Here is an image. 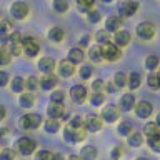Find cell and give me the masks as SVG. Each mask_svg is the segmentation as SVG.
Wrapping results in <instances>:
<instances>
[{"mask_svg":"<svg viewBox=\"0 0 160 160\" xmlns=\"http://www.w3.org/2000/svg\"><path fill=\"white\" fill-rule=\"evenodd\" d=\"M15 148H17V152L22 153V155H32L35 152V148H37V143H35V140H32L30 137H22V138L17 140Z\"/></svg>","mask_w":160,"mask_h":160,"instance_id":"1","label":"cell"},{"mask_svg":"<svg viewBox=\"0 0 160 160\" xmlns=\"http://www.w3.org/2000/svg\"><path fill=\"white\" fill-rule=\"evenodd\" d=\"M40 122H42V117L38 113H27L20 118V127L23 130H35L40 127Z\"/></svg>","mask_w":160,"mask_h":160,"instance_id":"2","label":"cell"},{"mask_svg":"<svg viewBox=\"0 0 160 160\" xmlns=\"http://www.w3.org/2000/svg\"><path fill=\"white\" fill-rule=\"evenodd\" d=\"M22 48H23V52L27 57H35V55L38 53V43H37V40H35L33 37H22Z\"/></svg>","mask_w":160,"mask_h":160,"instance_id":"3","label":"cell"},{"mask_svg":"<svg viewBox=\"0 0 160 160\" xmlns=\"http://www.w3.org/2000/svg\"><path fill=\"white\" fill-rule=\"evenodd\" d=\"M102 55H103V58H107V60H110V62H115V60H118L120 58V50H118V47L115 43H112V42H108V43H103L102 45Z\"/></svg>","mask_w":160,"mask_h":160,"instance_id":"4","label":"cell"},{"mask_svg":"<svg viewBox=\"0 0 160 160\" xmlns=\"http://www.w3.org/2000/svg\"><path fill=\"white\" fill-rule=\"evenodd\" d=\"M10 15L17 20H23L27 18L28 15V5L23 3V2H15L12 7H10Z\"/></svg>","mask_w":160,"mask_h":160,"instance_id":"5","label":"cell"},{"mask_svg":"<svg viewBox=\"0 0 160 160\" xmlns=\"http://www.w3.org/2000/svg\"><path fill=\"white\" fill-rule=\"evenodd\" d=\"M153 33H155V28L150 22H142L137 25V35L142 40H150L153 37Z\"/></svg>","mask_w":160,"mask_h":160,"instance_id":"6","label":"cell"},{"mask_svg":"<svg viewBox=\"0 0 160 160\" xmlns=\"http://www.w3.org/2000/svg\"><path fill=\"white\" fill-rule=\"evenodd\" d=\"M70 98L73 100L75 103H82L85 98H87V88L83 85H73L70 88Z\"/></svg>","mask_w":160,"mask_h":160,"instance_id":"7","label":"cell"},{"mask_svg":"<svg viewBox=\"0 0 160 160\" xmlns=\"http://www.w3.org/2000/svg\"><path fill=\"white\" fill-rule=\"evenodd\" d=\"M135 112H137V115L140 118H148L153 112V107L150 102H147V100H142V102H138L135 105Z\"/></svg>","mask_w":160,"mask_h":160,"instance_id":"8","label":"cell"},{"mask_svg":"<svg viewBox=\"0 0 160 160\" xmlns=\"http://www.w3.org/2000/svg\"><path fill=\"white\" fill-rule=\"evenodd\" d=\"M118 115H120V112L115 105H108V107H105L102 110V118L108 123H113L115 120H118Z\"/></svg>","mask_w":160,"mask_h":160,"instance_id":"9","label":"cell"},{"mask_svg":"<svg viewBox=\"0 0 160 160\" xmlns=\"http://www.w3.org/2000/svg\"><path fill=\"white\" fill-rule=\"evenodd\" d=\"M63 113H65V110H63V103H60V102H52V103L48 105V108H47V115H48V118H53V120L60 118Z\"/></svg>","mask_w":160,"mask_h":160,"instance_id":"10","label":"cell"},{"mask_svg":"<svg viewBox=\"0 0 160 160\" xmlns=\"http://www.w3.org/2000/svg\"><path fill=\"white\" fill-rule=\"evenodd\" d=\"M137 8H138V3L133 2V0H125V2L118 7L120 13H122V15H127V17L133 15L135 12H137Z\"/></svg>","mask_w":160,"mask_h":160,"instance_id":"11","label":"cell"},{"mask_svg":"<svg viewBox=\"0 0 160 160\" xmlns=\"http://www.w3.org/2000/svg\"><path fill=\"white\" fill-rule=\"evenodd\" d=\"M57 83H58V78L55 77L53 73H48V75H45V77L40 78V87L43 90H53L57 87Z\"/></svg>","mask_w":160,"mask_h":160,"instance_id":"12","label":"cell"},{"mask_svg":"<svg viewBox=\"0 0 160 160\" xmlns=\"http://www.w3.org/2000/svg\"><path fill=\"white\" fill-rule=\"evenodd\" d=\"M85 128H87V132H98L102 128V120L95 115H88L85 120Z\"/></svg>","mask_w":160,"mask_h":160,"instance_id":"13","label":"cell"},{"mask_svg":"<svg viewBox=\"0 0 160 160\" xmlns=\"http://www.w3.org/2000/svg\"><path fill=\"white\" fill-rule=\"evenodd\" d=\"M38 68L42 70V72H43L45 75L53 73L55 60H53V58H50V57H43V58H40V62H38Z\"/></svg>","mask_w":160,"mask_h":160,"instance_id":"14","label":"cell"},{"mask_svg":"<svg viewBox=\"0 0 160 160\" xmlns=\"http://www.w3.org/2000/svg\"><path fill=\"white\" fill-rule=\"evenodd\" d=\"M75 68H73V63L70 62V60L63 58L62 62L58 63V73L62 75V77H70V75H73Z\"/></svg>","mask_w":160,"mask_h":160,"instance_id":"15","label":"cell"},{"mask_svg":"<svg viewBox=\"0 0 160 160\" xmlns=\"http://www.w3.org/2000/svg\"><path fill=\"white\" fill-rule=\"evenodd\" d=\"M120 107H122L123 112H130L135 107V97L133 93H125L122 97V102H120Z\"/></svg>","mask_w":160,"mask_h":160,"instance_id":"16","label":"cell"},{"mask_svg":"<svg viewBox=\"0 0 160 160\" xmlns=\"http://www.w3.org/2000/svg\"><path fill=\"white\" fill-rule=\"evenodd\" d=\"M113 40H115V45H117V47H125V45H128V42H130V33L125 32V30H120V32L115 33Z\"/></svg>","mask_w":160,"mask_h":160,"instance_id":"17","label":"cell"},{"mask_svg":"<svg viewBox=\"0 0 160 160\" xmlns=\"http://www.w3.org/2000/svg\"><path fill=\"white\" fill-rule=\"evenodd\" d=\"M120 25H122V22H120L118 17H108L107 22H105V30H107V32H115L117 33Z\"/></svg>","mask_w":160,"mask_h":160,"instance_id":"18","label":"cell"},{"mask_svg":"<svg viewBox=\"0 0 160 160\" xmlns=\"http://www.w3.org/2000/svg\"><path fill=\"white\" fill-rule=\"evenodd\" d=\"M95 157H97V148L92 147V145L83 147L82 152H80V158L82 160H95Z\"/></svg>","mask_w":160,"mask_h":160,"instance_id":"19","label":"cell"},{"mask_svg":"<svg viewBox=\"0 0 160 160\" xmlns=\"http://www.w3.org/2000/svg\"><path fill=\"white\" fill-rule=\"evenodd\" d=\"M10 88H12V92L15 93H20L25 90V80L22 77H13V80L10 82Z\"/></svg>","mask_w":160,"mask_h":160,"instance_id":"20","label":"cell"},{"mask_svg":"<svg viewBox=\"0 0 160 160\" xmlns=\"http://www.w3.org/2000/svg\"><path fill=\"white\" fill-rule=\"evenodd\" d=\"M68 60L72 62L73 65L75 63H80L83 60V52H82V48H72L68 52Z\"/></svg>","mask_w":160,"mask_h":160,"instance_id":"21","label":"cell"},{"mask_svg":"<svg viewBox=\"0 0 160 160\" xmlns=\"http://www.w3.org/2000/svg\"><path fill=\"white\" fill-rule=\"evenodd\" d=\"M48 38L52 40V42H62L63 40V30L58 28V27H53L48 30Z\"/></svg>","mask_w":160,"mask_h":160,"instance_id":"22","label":"cell"},{"mask_svg":"<svg viewBox=\"0 0 160 160\" xmlns=\"http://www.w3.org/2000/svg\"><path fill=\"white\" fill-rule=\"evenodd\" d=\"M143 132H145V135H147L148 138H152V137L160 135V127L157 123H147V125H145V128H143Z\"/></svg>","mask_w":160,"mask_h":160,"instance_id":"23","label":"cell"},{"mask_svg":"<svg viewBox=\"0 0 160 160\" xmlns=\"http://www.w3.org/2000/svg\"><path fill=\"white\" fill-rule=\"evenodd\" d=\"M18 105L22 108H30L33 105V97L30 93H22L20 98H18Z\"/></svg>","mask_w":160,"mask_h":160,"instance_id":"24","label":"cell"},{"mask_svg":"<svg viewBox=\"0 0 160 160\" xmlns=\"http://www.w3.org/2000/svg\"><path fill=\"white\" fill-rule=\"evenodd\" d=\"M45 132H48V133H55L57 130L60 128V123H58V120H53V118H48L47 122H45Z\"/></svg>","mask_w":160,"mask_h":160,"instance_id":"25","label":"cell"},{"mask_svg":"<svg viewBox=\"0 0 160 160\" xmlns=\"http://www.w3.org/2000/svg\"><path fill=\"white\" fill-rule=\"evenodd\" d=\"M88 57L90 60H93V62H100V60H103V55H102V47H92L88 52Z\"/></svg>","mask_w":160,"mask_h":160,"instance_id":"26","label":"cell"},{"mask_svg":"<svg viewBox=\"0 0 160 160\" xmlns=\"http://www.w3.org/2000/svg\"><path fill=\"white\" fill-rule=\"evenodd\" d=\"M140 82H142V78H140V73L133 72V73L128 77V87H130V90L138 88V87H140Z\"/></svg>","mask_w":160,"mask_h":160,"instance_id":"27","label":"cell"},{"mask_svg":"<svg viewBox=\"0 0 160 160\" xmlns=\"http://www.w3.org/2000/svg\"><path fill=\"white\" fill-rule=\"evenodd\" d=\"M117 130H118L120 135H123V137H128V135L132 133V123L127 122V120H125V122H120V125H118Z\"/></svg>","mask_w":160,"mask_h":160,"instance_id":"28","label":"cell"},{"mask_svg":"<svg viewBox=\"0 0 160 160\" xmlns=\"http://www.w3.org/2000/svg\"><path fill=\"white\" fill-rule=\"evenodd\" d=\"M128 145L130 147H140V145H142V135L140 133H135V132H132L128 135Z\"/></svg>","mask_w":160,"mask_h":160,"instance_id":"29","label":"cell"},{"mask_svg":"<svg viewBox=\"0 0 160 160\" xmlns=\"http://www.w3.org/2000/svg\"><path fill=\"white\" fill-rule=\"evenodd\" d=\"M25 88L27 90H37V88H40V80L37 78V77H28L27 78V82H25Z\"/></svg>","mask_w":160,"mask_h":160,"instance_id":"30","label":"cell"},{"mask_svg":"<svg viewBox=\"0 0 160 160\" xmlns=\"http://www.w3.org/2000/svg\"><path fill=\"white\" fill-rule=\"evenodd\" d=\"M95 38H97L102 45H103V43H108V42H110V32H107L105 28H103V30H98V32L95 33Z\"/></svg>","mask_w":160,"mask_h":160,"instance_id":"31","label":"cell"},{"mask_svg":"<svg viewBox=\"0 0 160 160\" xmlns=\"http://www.w3.org/2000/svg\"><path fill=\"white\" fill-rule=\"evenodd\" d=\"M53 8L57 10L58 13H63L68 10V2L67 0H53Z\"/></svg>","mask_w":160,"mask_h":160,"instance_id":"32","label":"cell"},{"mask_svg":"<svg viewBox=\"0 0 160 160\" xmlns=\"http://www.w3.org/2000/svg\"><path fill=\"white\" fill-rule=\"evenodd\" d=\"M105 100V95L103 93H98V92H93L92 97H90V103L93 105V107H98V105H102Z\"/></svg>","mask_w":160,"mask_h":160,"instance_id":"33","label":"cell"},{"mask_svg":"<svg viewBox=\"0 0 160 160\" xmlns=\"http://www.w3.org/2000/svg\"><path fill=\"white\" fill-rule=\"evenodd\" d=\"M128 82H127V75H125L123 72H117L115 73V85H117V87H125V85H127Z\"/></svg>","mask_w":160,"mask_h":160,"instance_id":"34","label":"cell"},{"mask_svg":"<svg viewBox=\"0 0 160 160\" xmlns=\"http://www.w3.org/2000/svg\"><path fill=\"white\" fill-rule=\"evenodd\" d=\"M145 67H147L148 70H155L158 67V58L155 57V55H150V57L145 58Z\"/></svg>","mask_w":160,"mask_h":160,"instance_id":"35","label":"cell"},{"mask_svg":"<svg viewBox=\"0 0 160 160\" xmlns=\"http://www.w3.org/2000/svg\"><path fill=\"white\" fill-rule=\"evenodd\" d=\"M93 2L95 0H77V5L80 10H83V12H90V8L93 7Z\"/></svg>","mask_w":160,"mask_h":160,"instance_id":"36","label":"cell"},{"mask_svg":"<svg viewBox=\"0 0 160 160\" xmlns=\"http://www.w3.org/2000/svg\"><path fill=\"white\" fill-rule=\"evenodd\" d=\"M15 157H17V153L10 148H3L0 152V160H15Z\"/></svg>","mask_w":160,"mask_h":160,"instance_id":"37","label":"cell"},{"mask_svg":"<svg viewBox=\"0 0 160 160\" xmlns=\"http://www.w3.org/2000/svg\"><path fill=\"white\" fill-rule=\"evenodd\" d=\"M12 60V53H8L5 48H0V65H8Z\"/></svg>","mask_w":160,"mask_h":160,"instance_id":"38","label":"cell"},{"mask_svg":"<svg viewBox=\"0 0 160 160\" xmlns=\"http://www.w3.org/2000/svg\"><path fill=\"white\" fill-rule=\"evenodd\" d=\"M148 145H150V148H152L153 152H160V135L148 138Z\"/></svg>","mask_w":160,"mask_h":160,"instance_id":"39","label":"cell"},{"mask_svg":"<svg viewBox=\"0 0 160 160\" xmlns=\"http://www.w3.org/2000/svg\"><path fill=\"white\" fill-rule=\"evenodd\" d=\"M87 128H73V142H82L85 138Z\"/></svg>","mask_w":160,"mask_h":160,"instance_id":"40","label":"cell"},{"mask_svg":"<svg viewBox=\"0 0 160 160\" xmlns=\"http://www.w3.org/2000/svg\"><path fill=\"white\" fill-rule=\"evenodd\" d=\"M35 160H53V153L48 152V150H40L37 153V157H35Z\"/></svg>","mask_w":160,"mask_h":160,"instance_id":"41","label":"cell"},{"mask_svg":"<svg viewBox=\"0 0 160 160\" xmlns=\"http://www.w3.org/2000/svg\"><path fill=\"white\" fill-rule=\"evenodd\" d=\"M147 83L150 88H158L160 87V80H158V75H150V77L147 78Z\"/></svg>","mask_w":160,"mask_h":160,"instance_id":"42","label":"cell"},{"mask_svg":"<svg viewBox=\"0 0 160 160\" xmlns=\"http://www.w3.org/2000/svg\"><path fill=\"white\" fill-rule=\"evenodd\" d=\"M92 72H93V67H90V65H83V67H80V77H82V78H90Z\"/></svg>","mask_w":160,"mask_h":160,"instance_id":"43","label":"cell"},{"mask_svg":"<svg viewBox=\"0 0 160 160\" xmlns=\"http://www.w3.org/2000/svg\"><path fill=\"white\" fill-rule=\"evenodd\" d=\"M10 28H12L10 20H0V35H5L7 32H10Z\"/></svg>","mask_w":160,"mask_h":160,"instance_id":"44","label":"cell"},{"mask_svg":"<svg viewBox=\"0 0 160 160\" xmlns=\"http://www.w3.org/2000/svg\"><path fill=\"white\" fill-rule=\"evenodd\" d=\"M107 88L105 87V83L102 82V80H95L93 82V92H98V93H103V90Z\"/></svg>","mask_w":160,"mask_h":160,"instance_id":"45","label":"cell"},{"mask_svg":"<svg viewBox=\"0 0 160 160\" xmlns=\"http://www.w3.org/2000/svg\"><path fill=\"white\" fill-rule=\"evenodd\" d=\"M82 125H83V120L80 117H73L70 120V128H82Z\"/></svg>","mask_w":160,"mask_h":160,"instance_id":"46","label":"cell"},{"mask_svg":"<svg viewBox=\"0 0 160 160\" xmlns=\"http://www.w3.org/2000/svg\"><path fill=\"white\" fill-rule=\"evenodd\" d=\"M63 138L67 140V142H73V128H65V132H63Z\"/></svg>","mask_w":160,"mask_h":160,"instance_id":"47","label":"cell"},{"mask_svg":"<svg viewBox=\"0 0 160 160\" xmlns=\"http://www.w3.org/2000/svg\"><path fill=\"white\" fill-rule=\"evenodd\" d=\"M88 20H90L92 23L98 22V20H100V13L95 12V10H90V12H88Z\"/></svg>","mask_w":160,"mask_h":160,"instance_id":"48","label":"cell"},{"mask_svg":"<svg viewBox=\"0 0 160 160\" xmlns=\"http://www.w3.org/2000/svg\"><path fill=\"white\" fill-rule=\"evenodd\" d=\"M62 100H63V92L57 90V92L52 93V102H60V103H62Z\"/></svg>","mask_w":160,"mask_h":160,"instance_id":"49","label":"cell"},{"mask_svg":"<svg viewBox=\"0 0 160 160\" xmlns=\"http://www.w3.org/2000/svg\"><path fill=\"white\" fill-rule=\"evenodd\" d=\"M8 83V73L0 70V87H5Z\"/></svg>","mask_w":160,"mask_h":160,"instance_id":"50","label":"cell"},{"mask_svg":"<svg viewBox=\"0 0 160 160\" xmlns=\"http://www.w3.org/2000/svg\"><path fill=\"white\" fill-rule=\"evenodd\" d=\"M122 153H123L122 147H115L113 152H112V160H118L120 157H122Z\"/></svg>","mask_w":160,"mask_h":160,"instance_id":"51","label":"cell"},{"mask_svg":"<svg viewBox=\"0 0 160 160\" xmlns=\"http://www.w3.org/2000/svg\"><path fill=\"white\" fill-rule=\"evenodd\" d=\"M53 160H65L62 153H53Z\"/></svg>","mask_w":160,"mask_h":160,"instance_id":"52","label":"cell"},{"mask_svg":"<svg viewBox=\"0 0 160 160\" xmlns=\"http://www.w3.org/2000/svg\"><path fill=\"white\" fill-rule=\"evenodd\" d=\"M5 113H7V112H5V108H3V107H0V120H3V118H5Z\"/></svg>","mask_w":160,"mask_h":160,"instance_id":"53","label":"cell"},{"mask_svg":"<svg viewBox=\"0 0 160 160\" xmlns=\"http://www.w3.org/2000/svg\"><path fill=\"white\" fill-rule=\"evenodd\" d=\"M80 43H82V45H87V43H88V37H87V35L82 38V42H80Z\"/></svg>","mask_w":160,"mask_h":160,"instance_id":"54","label":"cell"},{"mask_svg":"<svg viewBox=\"0 0 160 160\" xmlns=\"http://www.w3.org/2000/svg\"><path fill=\"white\" fill-rule=\"evenodd\" d=\"M67 160H80V157H78V155H70Z\"/></svg>","mask_w":160,"mask_h":160,"instance_id":"55","label":"cell"},{"mask_svg":"<svg viewBox=\"0 0 160 160\" xmlns=\"http://www.w3.org/2000/svg\"><path fill=\"white\" fill-rule=\"evenodd\" d=\"M7 132H8V130H7V128H0V137H3V135H5V133H7Z\"/></svg>","mask_w":160,"mask_h":160,"instance_id":"56","label":"cell"},{"mask_svg":"<svg viewBox=\"0 0 160 160\" xmlns=\"http://www.w3.org/2000/svg\"><path fill=\"white\" fill-rule=\"evenodd\" d=\"M155 123H157V125H158V127H160V113L157 115V120H155Z\"/></svg>","mask_w":160,"mask_h":160,"instance_id":"57","label":"cell"},{"mask_svg":"<svg viewBox=\"0 0 160 160\" xmlns=\"http://www.w3.org/2000/svg\"><path fill=\"white\" fill-rule=\"evenodd\" d=\"M60 118H63V120H67V118H68V112H67V113H63V115H62V117H60Z\"/></svg>","mask_w":160,"mask_h":160,"instance_id":"58","label":"cell"},{"mask_svg":"<svg viewBox=\"0 0 160 160\" xmlns=\"http://www.w3.org/2000/svg\"><path fill=\"white\" fill-rule=\"evenodd\" d=\"M137 160H147V158H143V157H138Z\"/></svg>","mask_w":160,"mask_h":160,"instance_id":"59","label":"cell"},{"mask_svg":"<svg viewBox=\"0 0 160 160\" xmlns=\"http://www.w3.org/2000/svg\"><path fill=\"white\" fill-rule=\"evenodd\" d=\"M103 2H112V0H103Z\"/></svg>","mask_w":160,"mask_h":160,"instance_id":"60","label":"cell"},{"mask_svg":"<svg viewBox=\"0 0 160 160\" xmlns=\"http://www.w3.org/2000/svg\"><path fill=\"white\" fill-rule=\"evenodd\" d=\"M158 80H160V75H158Z\"/></svg>","mask_w":160,"mask_h":160,"instance_id":"61","label":"cell"},{"mask_svg":"<svg viewBox=\"0 0 160 160\" xmlns=\"http://www.w3.org/2000/svg\"><path fill=\"white\" fill-rule=\"evenodd\" d=\"M158 75H160V72H158Z\"/></svg>","mask_w":160,"mask_h":160,"instance_id":"62","label":"cell"}]
</instances>
